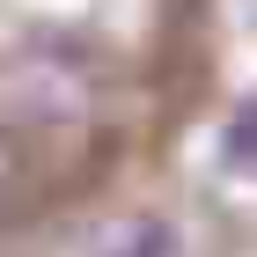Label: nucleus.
Returning a JSON list of instances; mask_svg holds the SVG:
<instances>
[{
  "label": "nucleus",
  "instance_id": "obj_1",
  "mask_svg": "<svg viewBox=\"0 0 257 257\" xmlns=\"http://www.w3.org/2000/svg\"><path fill=\"white\" fill-rule=\"evenodd\" d=\"M235 0H0V250L162 184L213 118Z\"/></svg>",
  "mask_w": 257,
  "mask_h": 257
}]
</instances>
